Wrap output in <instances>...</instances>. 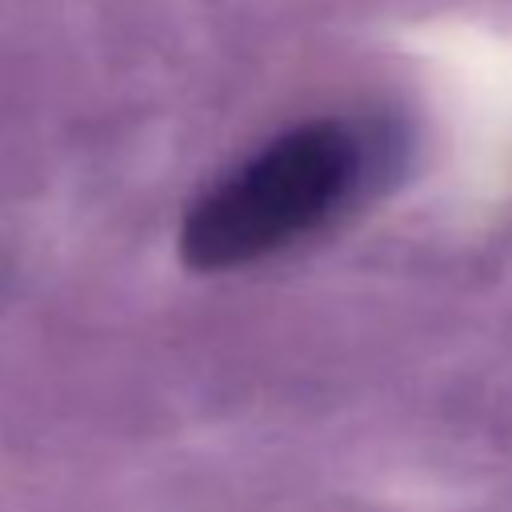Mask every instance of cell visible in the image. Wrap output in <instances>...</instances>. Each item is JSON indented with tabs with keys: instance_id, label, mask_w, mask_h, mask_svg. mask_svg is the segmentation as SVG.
<instances>
[{
	"instance_id": "6da1fadb",
	"label": "cell",
	"mask_w": 512,
	"mask_h": 512,
	"mask_svg": "<svg viewBox=\"0 0 512 512\" xmlns=\"http://www.w3.org/2000/svg\"><path fill=\"white\" fill-rule=\"evenodd\" d=\"M360 168L364 144L344 120H308L280 132L192 200L180 224L184 264L232 272L292 248L336 216Z\"/></svg>"
}]
</instances>
